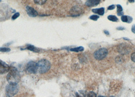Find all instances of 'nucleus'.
<instances>
[{"instance_id":"nucleus-22","label":"nucleus","mask_w":135,"mask_h":97,"mask_svg":"<svg viewBox=\"0 0 135 97\" xmlns=\"http://www.w3.org/2000/svg\"><path fill=\"white\" fill-rule=\"evenodd\" d=\"M115 6L114 5H112L111 6H110L108 7V10H113L115 9Z\"/></svg>"},{"instance_id":"nucleus-26","label":"nucleus","mask_w":135,"mask_h":97,"mask_svg":"<svg viewBox=\"0 0 135 97\" xmlns=\"http://www.w3.org/2000/svg\"><path fill=\"white\" fill-rule=\"evenodd\" d=\"M117 15L118 16H122V15H124V12H120V13H117Z\"/></svg>"},{"instance_id":"nucleus-7","label":"nucleus","mask_w":135,"mask_h":97,"mask_svg":"<svg viewBox=\"0 0 135 97\" xmlns=\"http://www.w3.org/2000/svg\"><path fill=\"white\" fill-rule=\"evenodd\" d=\"M26 11L28 15L32 17H35L38 15L37 11L35 10L33 8L31 7L30 6L26 7Z\"/></svg>"},{"instance_id":"nucleus-17","label":"nucleus","mask_w":135,"mask_h":97,"mask_svg":"<svg viewBox=\"0 0 135 97\" xmlns=\"http://www.w3.org/2000/svg\"><path fill=\"white\" fill-rule=\"evenodd\" d=\"M99 18V16L96 15H92L91 17H89V19H91L94 21H97Z\"/></svg>"},{"instance_id":"nucleus-19","label":"nucleus","mask_w":135,"mask_h":97,"mask_svg":"<svg viewBox=\"0 0 135 97\" xmlns=\"http://www.w3.org/2000/svg\"><path fill=\"white\" fill-rule=\"evenodd\" d=\"M19 15H20L19 13H18V12L16 13H15L13 16H12V20H15L16 19H17L18 17L19 16Z\"/></svg>"},{"instance_id":"nucleus-32","label":"nucleus","mask_w":135,"mask_h":97,"mask_svg":"<svg viewBox=\"0 0 135 97\" xmlns=\"http://www.w3.org/2000/svg\"><path fill=\"white\" fill-rule=\"evenodd\" d=\"M113 97V96H111V97Z\"/></svg>"},{"instance_id":"nucleus-18","label":"nucleus","mask_w":135,"mask_h":97,"mask_svg":"<svg viewBox=\"0 0 135 97\" xmlns=\"http://www.w3.org/2000/svg\"><path fill=\"white\" fill-rule=\"evenodd\" d=\"M121 19L122 20V22H128V16H125V15H122L121 16Z\"/></svg>"},{"instance_id":"nucleus-2","label":"nucleus","mask_w":135,"mask_h":97,"mask_svg":"<svg viewBox=\"0 0 135 97\" xmlns=\"http://www.w3.org/2000/svg\"><path fill=\"white\" fill-rule=\"evenodd\" d=\"M37 64L38 67V71L41 74L46 73L50 69V63L46 59H43L40 60L37 63Z\"/></svg>"},{"instance_id":"nucleus-9","label":"nucleus","mask_w":135,"mask_h":97,"mask_svg":"<svg viewBox=\"0 0 135 97\" xmlns=\"http://www.w3.org/2000/svg\"><path fill=\"white\" fill-rule=\"evenodd\" d=\"M81 12L82 11L80 9V8L77 7H75L72 9L71 11V14L72 17H76L79 16Z\"/></svg>"},{"instance_id":"nucleus-25","label":"nucleus","mask_w":135,"mask_h":97,"mask_svg":"<svg viewBox=\"0 0 135 97\" xmlns=\"http://www.w3.org/2000/svg\"><path fill=\"white\" fill-rule=\"evenodd\" d=\"M117 30H119V31H122V30H124V29H125V28L123 27H117L116 28Z\"/></svg>"},{"instance_id":"nucleus-15","label":"nucleus","mask_w":135,"mask_h":97,"mask_svg":"<svg viewBox=\"0 0 135 97\" xmlns=\"http://www.w3.org/2000/svg\"><path fill=\"white\" fill-rule=\"evenodd\" d=\"M87 97H97V95L93 92H90L87 94Z\"/></svg>"},{"instance_id":"nucleus-21","label":"nucleus","mask_w":135,"mask_h":97,"mask_svg":"<svg viewBox=\"0 0 135 97\" xmlns=\"http://www.w3.org/2000/svg\"><path fill=\"white\" fill-rule=\"evenodd\" d=\"M130 58H131V60L135 62V52L133 53L132 55H131V57H130Z\"/></svg>"},{"instance_id":"nucleus-23","label":"nucleus","mask_w":135,"mask_h":97,"mask_svg":"<svg viewBox=\"0 0 135 97\" xmlns=\"http://www.w3.org/2000/svg\"><path fill=\"white\" fill-rule=\"evenodd\" d=\"M128 21L127 23H131L133 21V18L132 17L128 16Z\"/></svg>"},{"instance_id":"nucleus-27","label":"nucleus","mask_w":135,"mask_h":97,"mask_svg":"<svg viewBox=\"0 0 135 97\" xmlns=\"http://www.w3.org/2000/svg\"><path fill=\"white\" fill-rule=\"evenodd\" d=\"M104 33H105L106 35H109V31H108L105 30V31H104Z\"/></svg>"},{"instance_id":"nucleus-4","label":"nucleus","mask_w":135,"mask_h":97,"mask_svg":"<svg viewBox=\"0 0 135 97\" xmlns=\"http://www.w3.org/2000/svg\"><path fill=\"white\" fill-rule=\"evenodd\" d=\"M108 51L106 48H101L94 52L93 57L97 60H102L107 57Z\"/></svg>"},{"instance_id":"nucleus-14","label":"nucleus","mask_w":135,"mask_h":97,"mask_svg":"<svg viewBox=\"0 0 135 97\" xmlns=\"http://www.w3.org/2000/svg\"><path fill=\"white\" fill-rule=\"evenodd\" d=\"M35 4L39 5H42L44 4L47 1V0H34Z\"/></svg>"},{"instance_id":"nucleus-11","label":"nucleus","mask_w":135,"mask_h":97,"mask_svg":"<svg viewBox=\"0 0 135 97\" xmlns=\"http://www.w3.org/2000/svg\"><path fill=\"white\" fill-rule=\"evenodd\" d=\"M26 49L28 50H30V51H31L36 52V53L39 52L40 51V50L38 49L35 47L34 46L30 45L27 46V47L26 48Z\"/></svg>"},{"instance_id":"nucleus-30","label":"nucleus","mask_w":135,"mask_h":97,"mask_svg":"<svg viewBox=\"0 0 135 97\" xmlns=\"http://www.w3.org/2000/svg\"><path fill=\"white\" fill-rule=\"evenodd\" d=\"M98 97H104V96H99Z\"/></svg>"},{"instance_id":"nucleus-13","label":"nucleus","mask_w":135,"mask_h":97,"mask_svg":"<svg viewBox=\"0 0 135 97\" xmlns=\"http://www.w3.org/2000/svg\"><path fill=\"white\" fill-rule=\"evenodd\" d=\"M108 19L113 22H117L118 19L115 15H109L108 16Z\"/></svg>"},{"instance_id":"nucleus-1","label":"nucleus","mask_w":135,"mask_h":97,"mask_svg":"<svg viewBox=\"0 0 135 97\" xmlns=\"http://www.w3.org/2000/svg\"><path fill=\"white\" fill-rule=\"evenodd\" d=\"M7 80L9 83L17 84L20 80V75L17 69L11 67L7 75Z\"/></svg>"},{"instance_id":"nucleus-10","label":"nucleus","mask_w":135,"mask_h":97,"mask_svg":"<svg viewBox=\"0 0 135 97\" xmlns=\"http://www.w3.org/2000/svg\"><path fill=\"white\" fill-rule=\"evenodd\" d=\"M92 12L95 13L98 15H100L101 16H103L104 14L105 13V9L104 8H100L99 9H93L92 10Z\"/></svg>"},{"instance_id":"nucleus-28","label":"nucleus","mask_w":135,"mask_h":97,"mask_svg":"<svg viewBox=\"0 0 135 97\" xmlns=\"http://www.w3.org/2000/svg\"><path fill=\"white\" fill-rule=\"evenodd\" d=\"M130 3H134L135 2V0H128Z\"/></svg>"},{"instance_id":"nucleus-12","label":"nucleus","mask_w":135,"mask_h":97,"mask_svg":"<svg viewBox=\"0 0 135 97\" xmlns=\"http://www.w3.org/2000/svg\"><path fill=\"white\" fill-rule=\"evenodd\" d=\"M84 50V48L83 47H79L75 48H72L70 49L71 51L75 52H82Z\"/></svg>"},{"instance_id":"nucleus-29","label":"nucleus","mask_w":135,"mask_h":97,"mask_svg":"<svg viewBox=\"0 0 135 97\" xmlns=\"http://www.w3.org/2000/svg\"><path fill=\"white\" fill-rule=\"evenodd\" d=\"M124 40H129V41L130 40L129 39H128V38H125V37H124Z\"/></svg>"},{"instance_id":"nucleus-24","label":"nucleus","mask_w":135,"mask_h":97,"mask_svg":"<svg viewBox=\"0 0 135 97\" xmlns=\"http://www.w3.org/2000/svg\"><path fill=\"white\" fill-rule=\"evenodd\" d=\"M132 31L134 33H135V25H133L132 27Z\"/></svg>"},{"instance_id":"nucleus-8","label":"nucleus","mask_w":135,"mask_h":97,"mask_svg":"<svg viewBox=\"0 0 135 97\" xmlns=\"http://www.w3.org/2000/svg\"><path fill=\"white\" fill-rule=\"evenodd\" d=\"M101 0H87L85 3V5L89 7L97 6Z\"/></svg>"},{"instance_id":"nucleus-6","label":"nucleus","mask_w":135,"mask_h":97,"mask_svg":"<svg viewBox=\"0 0 135 97\" xmlns=\"http://www.w3.org/2000/svg\"><path fill=\"white\" fill-rule=\"evenodd\" d=\"M10 69V67L7 63L0 60V74H4L8 72Z\"/></svg>"},{"instance_id":"nucleus-33","label":"nucleus","mask_w":135,"mask_h":97,"mask_svg":"<svg viewBox=\"0 0 135 97\" xmlns=\"http://www.w3.org/2000/svg\"></svg>"},{"instance_id":"nucleus-16","label":"nucleus","mask_w":135,"mask_h":97,"mask_svg":"<svg viewBox=\"0 0 135 97\" xmlns=\"http://www.w3.org/2000/svg\"><path fill=\"white\" fill-rule=\"evenodd\" d=\"M10 51V49L8 48H0V52H8Z\"/></svg>"},{"instance_id":"nucleus-31","label":"nucleus","mask_w":135,"mask_h":97,"mask_svg":"<svg viewBox=\"0 0 135 97\" xmlns=\"http://www.w3.org/2000/svg\"><path fill=\"white\" fill-rule=\"evenodd\" d=\"M1 1H2V0H0V3L1 2Z\"/></svg>"},{"instance_id":"nucleus-20","label":"nucleus","mask_w":135,"mask_h":97,"mask_svg":"<svg viewBox=\"0 0 135 97\" xmlns=\"http://www.w3.org/2000/svg\"><path fill=\"white\" fill-rule=\"evenodd\" d=\"M123 11V9H122V7H121V5H117V13H118L121 12Z\"/></svg>"},{"instance_id":"nucleus-5","label":"nucleus","mask_w":135,"mask_h":97,"mask_svg":"<svg viewBox=\"0 0 135 97\" xmlns=\"http://www.w3.org/2000/svg\"><path fill=\"white\" fill-rule=\"evenodd\" d=\"M26 70L27 72L29 73H36L38 71V67L37 63L34 61L28 62L27 65Z\"/></svg>"},{"instance_id":"nucleus-3","label":"nucleus","mask_w":135,"mask_h":97,"mask_svg":"<svg viewBox=\"0 0 135 97\" xmlns=\"http://www.w3.org/2000/svg\"><path fill=\"white\" fill-rule=\"evenodd\" d=\"M19 86L17 84L9 83L6 87L5 93L7 97H12L18 93Z\"/></svg>"}]
</instances>
